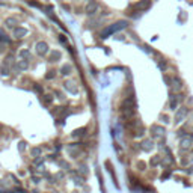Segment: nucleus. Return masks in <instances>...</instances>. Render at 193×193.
I'll use <instances>...</instances> for the list:
<instances>
[{"mask_svg":"<svg viewBox=\"0 0 193 193\" xmlns=\"http://www.w3.org/2000/svg\"><path fill=\"white\" fill-rule=\"evenodd\" d=\"M124 27H127V21H118L116 24H112V26H109L107 29H104L103 33H101V38H109L112 33L121 30V29H124Z\"/></svg>","mask_w":193,"mask_h":193,"instance_id":"obj_1","label":"nucleus"},{"mask_svg":"<svg viewBox=\"0 0 193 193\" xmlns=\"http://www.w3.org/2000/svg\"><path fill=\"white\" fill-rule=\"evenodd\" d=\"M36 53H38L39 56H45V54L48 53L47 42H38V44H36Z\"/></svg>","mask_w":193,"mask_h":193,"instance_id":"obj_2","label":"nucleus"},{"mask_svg":"<svg viewBox=\"0 0 193 193\" xmlns=\"http://www.w3.org/2000/svg\"><path fill=\"white\" fill-rule=\"evenodd\" d=\"M186 115H187V107H181L175 115V124L183 122V119L186 118Z\"/></svg>","mask_w":193,"mask_h":193,"instance_id":"obj_3","label":"nucleus"},{"mask_svg":"<svg viewBox=\"0 0 193 193\" xmlns=\"http://www.w3.org/2000/svg\"><path fill=\"white\" fill-rule=\"evenodd\" d=\"M64 86H65V89H67L68 92H71V94H77V92H79V86H77L74 82H71V80L65 82Z\"/></svg>","mask_w":193,"mask_h":193,"instance_id":"obj_4","label":"nucleus"},{"mask_svg":"<svg viewBox=\"0 0 193 193\" xmlns=\"http://www.w3.org/2000/svg\"><path fill=\"white\" fill-rule=\"evenodd\" d=\"M136 8H137L139 11H146V9H149V8H151V0H141V2L136 5Z\"/></svg>","mask_w":193,"mask_h":193,"instance_id":"obj_5","label":"nucleus"},{"mask_svg":"<svg viewBox=\"0 0 193 193\" xmlns=\"http://www.w3.org/2000/svg\"><path fill=\"white\" fill-rule=\"evenodd\" d=\"M98 9V5H97V2H91V3H88V6H86V12H88L89 15H92V14H95V11Z\"/></svg>","mask_w":193,"mask_h":193,"instance_id":"obj_6","label":"nucleus"},{"mask_svg":"<svg viewBox=\"0 0 193 193\" xmlns=\"http://www.w3.org/2000/svg\"><path fill=\"white\" fill-rule=\"evenodd\" d=\"M5 24H6V27H15V24H18V20H17V18H14V17L6 18Z\"/></svg>","mask_w":193,"mask_h":193,"instance_id":"obj_7","label":"nucleus"},{"mask_svg":"<svg viewBox=\"0 0 193 193\" xmlns=\"http://www.w3.org/2000/svg\"><path fill=\"white\" fill-rule=\"evenodd\" d=\"M18 56H20V57H24L26 60H30V59H32V56H30V52H29L27 48H23L21 52L18 53Z\"/></svg>","mask_w":193,"mask_h":193,"instance_id":"obj_8","label":"nucleus"},{"mask_svg":"<svg viewBox=\"0 0 193 193\" xmlns=\"http://www.w3.org/2000/svg\"><path fill=\"white\" fill-rule=\"evenodd\" d=\"M60 57H62V53L59 52V50H56V52H53L52 56H50V62H57Z\"/></svg>","mask_w":193,"mask_h":193,"instance_id":"obj_9","label":"nucleus"},{"mask_svg":"<svg viewBox=\"0 0 193 193\" xmlns=\"http://www.w3.org/2000/svg\"><path fill=\"white\" fill-rule=\"evenodd\" d=\"M27 35V29H24V27H18L15 29V36L17 38H23V36Z\"/></svg>","mask_w":193,"mask_h":193,"instance_id":"obj_10","label":"nucleus"},{"mask_svg":"<svg viewBox=\"0 0 193 193\" xmlns=\"http://www.w3.org/2000/svg\"><path fill=\"white\" fill-rule=\"evenodd\" d=\"M142 145H143V146H142L143 151H149V149H152V145H154V143H152V141H145Z\"/></svg>","mask_w":193,"mask_h":193,"instance_id":"obj_11","label":"nucleus"},{"mask_svg":"<svg viewBox=\"0 0 193 193\" xmlns=\"http://www.w3.org/2000/svg\"><path fill=\"white\" fill-rule=\"evenodd\" d=\"M27 67H29V60H26V59L18 60V68H20V70H26Z\"/></svg>","mask_w":193,"mask_h":193,"instance_id":"obj_12","label":"nucleus"},{"mask_svg":"<svg viewBox=\"0 0 193 193\" xmlns=\"http://www.w3.org/2000/svg\"><path fill=\"white\" fill-rule=\"evenodd\" d=\"M152 131H156L154 134H157V136H161L163 133H164V128H161V127H158V125H152V128H151Z\"/></svg>","mask_w":193,"mask_h":193,"instance_id":"obj_13","label":"nucleus"},{"mask_svg":"<svg viewBox=\"0 0 193 193\" xmlns=\"http://www.w3.org/2000/svg\"><path fill=\"white\" fill-rule=\"evenodd\" d=\"M71 71H72V67H71V65H64V67H62V74H64V75L71 74Z\"/></svg>","mask_w":193,"mask_h":193,"instance_id":"obj_14","label":"nucleus"},{"mask_svg":"<svg viewBox=\"0 0 193 193\" xmlns=\"http://www.w3.org/2000/svg\"><path fill=\"white\" fill-rule=\"evenodd\" d=\"M171 109H172V110H175L176 109V106H178V98H175V95H174V97H172V98H171Z\"/></svg>","mask_w":193,"mask_h":193,"instance_id":"obj_15","label":"nucleus"},{"mask_svg":"<svg viewBox=\"0 0 193 193\" xmlns=\"http://www.w3.org/2000/svg\"><path fill=\"white\" fill-rule=\"evenodd\" d=\"M190 145H192V141L190 139H186V141L181 142V148L184 149V148H190Z\"/></svg>","mask_w":193,"mask_h":193,"instance_id":"obj_16","label":"nucleus"},{"mask_svg":"<svg viewBox=\"0 0 193 193\" xmlns=\"http://www.w3.org/2000/svg\"><path fill=\"white\" fill-rule=\"evenodd\" d=\"M0 42H9V39H8V35H5L3 32H0Z\"/></svg>","mask_w":193,"mask_h":193,"instance_id":"obj_17","label":"nucleus"},{"mask_svg":"<svg viewBox=\"0 0 193 193\" xmlns=\"http://www.w3.org/2000/svg\"><path fill=\"white\" fill-rule=\"evenodd\" d=\"M39 154H41V149H39V148H35V149H32V156H33V157L39 156Z\"/></svg>","mask_w":193,"mask_h":193,"instance_id":"obj_18","label":"nucleus"},{"mask_svg":"<svg viewBox=\"0 0 193 193\" xmlns=\"http://www.w3.org/2000/svg\"><path fill=\"white\" fill-rule=\"evenodd\" d=\"M158 160H160V158H158V156H156V157L151 160V164H152V166H157V164H158Z\"/></svg>","mask_w":193,"mask_h":193,"instance_id":"obj_19","label":"nucleus"},{"mask_svg":"<svg viewBox=\"0 0 193 193\" xmlns=\"http://www.w3.org/2000/svg\"><path fill=\"white\" fill-rule=\"evenodd\" d=\"M24 145H26L24 142H21V143H20V151H24Z\"/></svg>","mask_w":193,"mask_h":193,"instance_id":"obj_20","label":"nucleus"},{"mask_svg":"<svg viewBox=\"0 0 193 193\" xmlns=\"http://www.w3.org/2000/svg\"><path fill=\"white\" fill-rule=\"evenodd\" d=\"M53 75H54V71H50V74H47V79H53Z\"/></svg>","mask_w":193,"mask_h":193,"instance_id":"obj_21","label":"nucleus"}]
</instances>
